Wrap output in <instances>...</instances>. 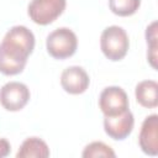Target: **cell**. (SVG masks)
I'll return each instance as SVG.
<instances>
[{
  "label": "cell",
  "instance_id": "277c9868",
  "mask_svg": "<svg viewBox=\"0 0 158 158\" xmlns=\"http://www.w3.org/2000/svg\"><path fill=\"white\" fill-rule=\"evenodd\" d=\"M67 0H31L27 6L28 17L37 25L54 22L65 10Z\"/></svg>",
  "mask_w": 158,
  "mask_h": 158
},
{
  "label": "cell",
  "instance_id": "9a60e30c",
  "mask_svg": "<svg viewBox=\"0 0 158 158\" xmlns=\"http://www.w3.org/2000/svg\"><path fill=\"white\" fill-rule=\"evenodd\" d=\"M10 149H11V146L7 142V139L0 138V158L1 157H6L10 153Z\"/></svg>",
  "mask_w": 158,
  "mask_h": 158
},
{
  "label": "cell",
  "instance_id": "7c38bea8",
  "mask_svg": "<svg viewBox=\"0 0 158 158\" xmlns=\"http://www.w3.org/2000/svg\"><path fill=\"white\" fill-rule=\"evenodd\" d=\"M141 6V0H109V7L112 14L127 17L137 12Z\"/></svg>",
  "mask_w": 158,
  "mask_h": 158
},
{
  "label": "cell",
  "instance_id": "5b68a950",
  "mask_svg": "<svg viewBox=\"0 0 158 158\" xmlns=\"http://www.w3.org/2000/svg\"><path fill=\"white\" fill-rule=\"evenodd\" d=\"M31 98L30 89L20 81H9L0 89V104L6 111L16 112L22 110Z\"/></svg>",
  "mask_w": 158,
  "mask_h": 158
},
{
  "label": "cell",
  "instance_id": "52a82bcc",
  "mask_svg": "<svg viewBox=\"0 0 158 158\" xmlns=\"http://www.w3.org/2000/svg\"><path fill=\"white\" fill-rule=\"evenodd\" d=\"M89 84L90 78L83 67L72 65L65 68L60 74V85L68 94H83L89 88Z\"/></svg>",
  "mask_w": 158,
  "mask_h": 158
},
{
  "label": "cell",
  "instance_id": "7a4b0ae2",
  "mask_svg": "<svg viewBox=\"0 0 158 158\" xmlns=\"http://www.w3.org/2000/svg\"><path fill=\"white\" fill-rule=\"evenodd\" d=\"M100 48L104 56L112 62L123 59L130 48L127 32L116 25L106 27L100 36Z\"/></svg>",
  "mask_w": 158,
  "mask_h": 158
},
{
  "label": "cell",
  "instance_id": "8992f818",
  "mask_svg": "<svg viewBox=\"0 0 158 158\" xmlns=\"http://www.w3.org/2000/svg\"><path fill=\"white\" fill-rule=\"evenodd\" d=\"M99 107L104 116H117L130 110L128 96L120 86H107L100 93Z\"/></svg>",
  "mask_w": 158,
  "mask_h": 158
},
{
  "label": "cell",
  "instance_id": "9c48e42d",
  "mask_svg": "<svg viewBox=\"0 0 158 158\" xmlns=\"http://www.w3.org/2000/svg\"><path fill=\"white\" fill-rule=\"evenodd\" d=\"M138 143L143 153L158 154V115L152 114L144 118L138 135Z\"/></svg>",
  "mask_w": 158,
  "mask_h": 158
},
{
  "label": "cell",
  "instance_id": "8fae6325",
  "mask_svg": "<svg viewBox=\"0 0 158 158\" xmlns=\"http://www.w3.org/2000/svg\"><path fill=\"white\" fill-rule=\"evenodd\" d=\"M49 154V148L42 138L28 137L21 143L16 158H47Z\"/></svg>",
  "mask_w": 158,
  "mask_h": 158
},
{
  "label": "cell",
  "instance_id": "5bb4252c",
  "mask_svg": "<svg viewBox=\"0 0 158 158\" xmlns=\"http://www.w3.org/2000/svg\"><path fill=\"white\" fill-rule=\"evenodd\" d=\"M81 156L84 158H98V157H115L116 154L109 144L100 141H95L85 146Z\"/></svg>",
  "mask_w": 158,
  "mask_h": 158
},
{
  "label": "cell",
  "instance_id": "30bf717a",
  "mask_svg": "<svg viewBox=\"0 0 158 158\" xmlns=\"http://www.w3.org/2000/svg\"><path fill=\"white\" fill-rule=\"evenodd\" d=\"M136 101L146 109H154L158 106V84L154 80H142L135 89Z\"/></svg>",
  "mask_w": 158,
  "mask_h": 158
},
{
  "label": "cell",
  "instance_id": "3957f363",
  "mask_svg": "<svg viewBox=\"0 0 158 158\" xmlns=\"http://www.w3.org/2000/svg\"><path fill=\"white\" fill-rule=\"evenodd\" d=\"M46 48L48 54L54 59H67L77 52L78 37L68 27L56 28L47 36Z\"/></svg>",
  "mask_w": 158,
  "mask_h": 158
},
{
  "label": "cell",
  "instance_id": "ba28073f",
  "mask_svg": "<svg viewBox=\"0 0 158 158\" xmlns=\"http://www.w3.org/2000/svg\"><path fill=\"white\" fill-rule=\"evenodd\" d=\"M135 126V117L130 110L117 116H105L104 130L109 137L116 141H122L130 136Z\"/></svg>",
  "mask_w": 158,
  "mask_h": 158
},
{
  "label": "cell",
  "instance_id": "6da1fadb",
  "mask_svg": "<svg viewBox=\"0 0 158 158\" xmlns=\"http://www.w3.org/2000/svg\"><path fill=\"white\" fill-rule=\"evenodd\" d=\"M35 48V35L26 26H12L0 42V73L4 75L20 74Z\"/></svg>",
  "mask_w": 158,
  "mask_h": 158
},
{
  "label": "cell",
  "instance_id": "4fadbf2b",
  "mask_svg": "<svg viewBox=\"0 0 158 158\" xmlns=\"http://www.w3.org/2000/svg\"><path fill=\"white\" fill-rule=\"evenodd\" d=\"M146 41L148 46L147 59L153 69H157V21L146 28Z\"/></svg>",
  "mask_w": 158,
  "mask_h": 158
}]
</instances>
